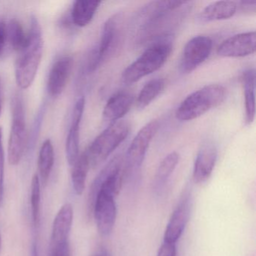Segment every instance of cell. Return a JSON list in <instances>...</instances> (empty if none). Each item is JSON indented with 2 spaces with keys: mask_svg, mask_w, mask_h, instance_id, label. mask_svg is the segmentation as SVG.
<instances>
[{
  "mask_svg": "<svg viewBox=\"0 0 256 256\" xmlns=\"http://www.w3.org/2000/svg\"><path fill=\"white\" fill-rule=\"evenodd\" d=\"M116 198L104 191H98L91 214L95 218L98 233L108 236L113 232L116 220Z\"/></svg>",
  "mask_w": 256,
  "mask_h": 256,
  "instance_id": "11",
  "label": "cell"
},
{
  "mask_svg": "<svg viewBox=\"0 0 256 256\" xmlns=\"http://www.w3.org/2000/svg\"><path fill=\"white\" fill-rule=\"evenodd\" d=\"M218 157V150L214 142L206 140L200 145L193 167L192 178L194 184L206 182L212 174Z\"/></svg>",
  "mask_w": 256,
  "mask_h": 256,
  "instance_id": "14",
  "label": "cell"
},
{
  "mask_svg": "<svg viewBox=\"0 0 256 256\" xmlns=\"http://www.w3.org/2000/svg\"><path fill=\"white\" fill-rule=\"evenodd\" d=\"M172 34H168L154 40L140 56L122 72V83L132 84L162 68L172 53Z\"/></svg>",
  "mask_w": 256,
  "mask_h": 256,
  "instance_id": "3",
  "label": "cell"
},
{
  "mask_svg": "<svg viewBox=\"0 0 256 256\" xmlns=\"http://www.w3.org/2000/svg\"><path fill=\"white\" fill-rule=\"evenodd\" d=\"M73 217L72 206L68 203L62 205L54 220L50 245L70 241Z\"/></svg>",
  "mask_w": 256,
  "mask_h": 256,
  "instance_id": "18",
  "label": "cell"
},
{
  "mask_svg": "<svg viewBox=\"0 0 256 256\" xmlns=\"http://www.w3.org/2000/svg\"><path fill=\"white\" fill-rule=\"evenodd\" d=\"M74 60L70 55L58 58L50 68L48 78V91L52 96H58L66 89L71 76Z\"/></svg>",
  "mask_w": 256,
  "mask_h": 256,
  "instance_id": "15",
  "label": "cell"
},
{
  "mask_svg": "<svg viewBox=\"0 0 256 256\" xmlns=\"http://www.w3.org/2000/svg\"><path fill=\"white\" fill-rule=\"evenodd\" d=\"M90 168L89 160L86 151L82 155H79L77 161L72 166V182L73 188L76 194L80 196L83 194L86 186V176Z\"/></svg>",
  "mask_w": 256,
  "mask_h": 256,
  "instance_id": "24",
  "label": "cell"
},
{
  "mask_svg": "<svg viewBox=\"0 0 256 256\" xmlns=\"http://www.w3.org/2000/svg\"><path fill=\"white\" fill-rule=\"evenodd\" d=\"M166 83L161 78L152 79L140 90L137 98L139 109H144L151 104L164 90Z\"/></svg>",
  "mask_w": 256,
  "mask_h": 256,
  "instance_id": "25",
  "label": "cell"
},
{
  "mask_svg": "<svg viewBox=\"0 0 256 256\" xmlns=\"http://www.w3.org/2000/svg\"><path fill=\"white\" fill-rule=\"evenodd\" d=\"M240 8L246 14H254L256 12V1H241L239 2Z\"/></svg>",
  "mask_w": 256,
  "mask_h": 256,
  "instance_id": "32",
  "label": "cell"
},
{
  "mask_svg": "<svg viewBox=\"0 0 256 256\" xmlns=\"http://www.w3.org/2000/svg\"><path fill=\"white\" fill-rule=\"evenodd\" d=\"M31 215L34 228L40 226L41 218V180L38 174L32 178L31 184Z\"/></svg>",
  "mask_w": 256,
  "mask_h": 256,
  "instance_id": "27",
  "label": "cell"
},
{
  "mask_svg": "<svg viewBox=\"0 0 256 256\" xmlns=\"http://www.w3.org/2000/svg\"><path fill=\"white\" fill-rule=\"evenodd\" d=\"M101 4V1L94 0L76 1L71 12V19L74 24L79 28L88 26L92 22Z\"/></svg>",
  "mask_w": 256,
  "mask_h": 256,
  "instance_id": "21",
  "label": "cell"
},
{
  "mask_svg": "<svg viewBox=\"0 0 256 256\" xmlns=\"http://www.w3.org/2000/svg\"><path fill=\"white\" fill-rule=\"evenodd\" d=\"M191 194L185 192L170 216L164 234V241L176 244L182 236L191 214Z\"/></svg>",
  "mask_w": 256,
  "mask_h": 256,
  "instance_id": "12",
  "label": "cell"
},
{
  "mask_svg": "<svg viewBox=\"0 0 256 256\" xmlns=\"http://www.w3.org/2000/svg\"><path fill=\"white\" fill-rule=\"evenodd\" d=\"M7 41V25L0 18V55L2 54Z\"/></svg>",
  "mask_w": 256,
  "mask_h": 256,
  "instance_id": "31",
  "label": "cell"
},
{
  "mask_svg": "<svg viewBox=\"0 0 256 256\" xmlns=\"http://www.w3.org/2000/svg\"><path fill=\"white\" fill-rule=\"evenodd\" d=\"M85 108V98L80 97L74 104L71 126L66 142V152L68 164L72 166L79 157L80 128Z\"/></svg>",
  "mask_w": 256,
  "mask_h": 256,
  "instance_id": "16",
  "label": "cell"
},
{
  "mask_svg": "<svg viewBox=\"0 0 256 256\" xmlns=\"http://www.w3.org/2000/svg\"><path fill=\"white\" fill-rule=\"evenodd\" d=\"M212 41L206 36L193 37L186 44L181 55L180 70L188 74L202 65L210 55Z\"/></svg>",
  "mask_w": 256,
  "mask_h": 256,
  "instance_id": "10",
  "label": "cell"
},
{
  "mask_svg": "<svg viewBox=\"0 0 256 256\" xmlns=\"http://www.w3.org/2000/svg\"><path fill=\"white\" fill-rule=\"evenodd\" d=\"M124 176V157L121 154H118L103 168L91 186L88 202L90 212L92 211V204L98 191L106 192L116 198L122 188Z\"/></svg>",
  "mask_w": 256,
  "mask_h": 256,
  "instance_id": "8",
  "label": "cell"
},
{
  "mask_svg": "<svg viewBox=\"0 0 256 256\" xmlns=\"http://www.w3.org/2000/svg\"><path fill=\"white\" fill-rule=\"evenodd\" d=\"M122 26L120 13L114 14L104 22L100 42L90 54L88 64L89 73L98 70L118 50L122 38Z\"/></svg>",
  "mask_w": 256,
  "mask_h": 256,
  "instance_id": "6",
  "label": "cell"
},
{
  "mask_svg": "<svg viewBox=\"0 0 256 256\" xmlns=\"http://www.w3.org/2000/svg\"><path fill=\"white\" fill-rule=\"evenodd\" d=\"M238 4L234 1H216L206 6L199 12L197 22L200 24L224 20L234 16Z\"/></svg>",
  "mask_w": 256,
  "mask_h": 256,
  "instance_id": "19",
  "label": "cell"
},
{
  "mask_svg": "<svg viewBox=\"0 0 256 256\" xmlns=\"http://www.w3.org/2000/svg\"><path fill=\"white\" fill-rule=\"evenodd\" d=\"M134 96L126 91H119L109 98L103 109V119L110 124L120 120L131 109Z\"/></svg>",
  "mask_w": 256,
  "mask_h": 256,
  "instance_id": "17",
  "label": "cell"
},
{
  "mask_svg": "<svg viewBox=\"0 0 256 256\" xmlns=\"http://www.w3.org/2000/svg\"><path fill=\"white\" fill-rule=\"evenodd\" d=\"M188 1H154L142 8L133 22L134 44H142L168 35V28L182 17Z\"/></svg>",
  "mask_w": 256,
  "mask_h": 256,
  "instance_id": "1",
  "label": "cell"
},
{
  "mask_svg": "<svg viewBox=\"0 0 256 256\" xmlns=\"http://www.w3.org/2000/svg\"><path fill=\"white\" fill-rule=\"evenodd\" d=\"M106 256V254H96V256Z\"/></svg>",
  "mask_w": 256,
  "mask_h": 256,
  "instance_id": "36",
  "label": "cell"
},
{
  "mask_svg": "<svg viewBox=\"0 0 256 256\" xmlns=\"http://www.w3.org/2000/svg\"><path fill=\"white\" fill-rule=\"evenodd\" d=\"M1 109H2V104H1V79H0V113H1Z\"/></svg>",
  "mask_w": 256,
  "mask_h": 256,
  "instance_id": "34",
  "label": "cell"
},
{
  "mask_svg": "<svg viewBox=\"0 0 256 256\" xmlns=\"http://www.w3.org/2000/svg\"><path fill=\"white\" fill-rule=\"evenodd\" d=\"M130 132V124L126 120H119L110 124L98 134L86 150L90 168H95L106 161L125 140Z\"/></svg>",
  "mask_w": 256,
  "mask_h": 256,
  "instance_id": "5",
  "label": "cell"
},
{
  "mask_svg": "<svg viewBox=\"0 0 256 256\" xmlns=\"http://www.w3.org/2000/svg\"><path fill=\"white\" fill-rule=\"evenodd\" d=\"M28 36V44L18 52L14 68L16 83L22 90L28 89L34 83L43 55L44 41L41 25L34 14L31 16Z\"/></svg>",
  "mask_w": 256,
  "mask_h": 256,
  "instance_id": "2",
  "label": "cell"
},
{
  "mask_svg": "<svg viewBox=\"0 0 256 256\" xmlns=\"http://www.w3.org/2000/svg\"><path fill=\"white\" fill-rule=\"evenodd\" d=\"M256 70L250 68L242 76V88L245 98V122L251 125L256 116Z\"/></svg>",
  "mask_w": 256,
  "mask_h": 256,
  "instance_id": "20",
  "label": "cell"
},
{
  "mask_svg": "<svg viewBox=\"0 0 256 256\" xmlns=\"http://www.w3.org/2000/svg\"><path fill=\"white\" fill-rule=\"evenodd\" d=\"M12 122L8 140V162L12 166L20 163L28 145L26 118L23 100L19 95L14 96L12 102Z\"/></svg>",
  "mask_w": 256,
  "mask_h": 256,
  "instance_id": "7",
  "label": "cell"
},
{
  "mask_svg": "<svg viewBox=\"0 0 256 256\" xmlns=\"http://www.w3.org/2000/svg\"><path fill=\"white\" fill-rule=\"evenodd\" d=\"M55 154L53 144L50 139L44 140L40 148L38 158V169L40 180L46 184L50 178L54 164Z\"/></svg>",
  "mask_w": 256,
  "mask_h": 256,
  "instance_id": "23",
  "label": "cell"
},
{
  "mask_svg": "<svg viewBox=\"0 0 256 256\" xmlns=\"http://www.w3.org/2000/svg\"><path fill=\"white\" fill-rule=\"evenodd\" d=\"M16 52H20L28 44V34L24 32L23 26L17 20H10L7 26V40Z\"/></svg>",
  "mask_w": 256,
  "mask_h": 256,
  "instance_id": "26",
  "label": "cell"
},
{
  "mask_svg": "<svg viewBox=\"0 0 256 256\" xmlns=\"http://www.w3.org/2000/svg\"><path fill=\"white\" fill-rule=\"evenodd\" d=\"M179 161V154L174 151L168 154L160 162L156 172L154 184H152V188L156 193L160 194L162 191L170 175L173 174L174 170L176 168Z\"/></svg>",
  "mask_w": 256,
  "mask_h": 256,
  "instance_id": "22",
  "label": "cell"
},
{
  "mask_svg": "<svg viewBox=\"0 0 256 256\" xmlns=\"http://www.w3.org/2000/svg\"><path fill=\"white\" fill-rule=\"evenodd\" d=\"M49 256H72L70 241L50 245Z\"/></svg>",
  "mask_w": 256,
  "mask_h": 256,
  "instance_id": "29",
  "label": "cell"
},
{
  "mask_svg": "<svg viewBox=\"0 0 256 256\" xmlns=\"http://www.w3.org/2000/svg\"><path fill=\"white\" fill-rule=\"evenodd\" d=\"M256 34L254 31L236 34L222 42L217 48L222 58H245L256 52Z\"/></svg>",
  "mask_w": 256,
  "mask_h": 256,
  "instance_id": "13",
  "label": "cell"
},
{
  "mask_svg": "<svg viewBox=\"0 0 256 256\" xmlns=\"http://www.w3.org/2000/svg\"><path fill=\"white\" fill-rule=\"evenodd\" d=\"M226 98V90L220 84H209L190 94L176 109L175 116L180 121L200 118L222 104Z\"/></svg>",
  "mask_w": 256,
  "mask_h": 256,
  "instance_id": "4",
  "label": "cell"
},
{
  "mask_svg": "<svg viewBox=\"0 0 256 256\" xmlns=\"http://www.w3.org/2000/svg\"><path fill=\"white\" fill-rule=\"evenodd\" d=\"M160 128V121L152 120L142 127L134 136L124 158L125 174H130L140 170L151 142Z\"/></svg>",
  "mask_w": 256,
  "mask_h": 256,
  "instance_id": "9",
  "label": "cell"
},
{
  "mask_svg": "<svg viewBox=\"0 0 256 256\" xmlns=\"http://www.w3.org/2000/svg\"><path fill=\"white\" fill-rule=\"evenodd\" d=\"M5 178V151L2 142V128L0 127V206L2 205L4 194Z\"/></svg>",
  "mask_w": 256,
  "mask_h": 256,
  "instance_id": "28",
  "label": "cell"
},
{
  "mask_svg": "<svg viewBox=\"0 0 256 256\" xmlns=\"http://www.w3.org/2000/svg\"><path fill=\"white\" fill-rule=\"evenodd\" d=\"M176 244L164 241L158 250L157 256H176Z\"/></svg>",
  "mask_w": 256,
  "mask_h": 256,
  "instance_id": "30",
  "label": "cell"
},
{
  "mask_svg": "<svg viewBox=\"0 0 256 256\" xmlns=\"http://www.w3.org/2000/svg\"><path fill=\"white\" fill-rule=\"evenodd\" d=\"M31 256H38V244H37L36 241H34V244H32Z\"/></svg>",
  "mask_w": 256,
  "mask_h": 256,
  "instance_id": "33",
  "label": "cell"
},
{
  "mask_svg": "<svg viewBox=\"0 0 256 256\" xmlns=\"http://www.w3.org/2000/svg\"><path fill=\"white\" fill-rule=\"evenodd\" d=\"M1 246H2V238H1V235H0V250H1Z\"/></svg>",
  "mask_w": 256,
  "mask_h": 256,
  "instance_id": "35",
  "label": "cell"
}]
</instances>
